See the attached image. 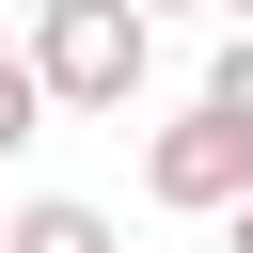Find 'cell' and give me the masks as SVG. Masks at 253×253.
<instances>
[{
  "label": "cell",
  "instance_id": "obj_4",
  "mask_svg": "<svg viewBox=\"0 0 253 253\" xmlns=\"http://www.w3.org/2000/svg\"><path fill=\"white\" fill-rule=\"evenodd\" d=\"M47 142V95H32V63H16V16H0V158H32Z\"/></svg>",
  "mask_w": 253,
  "mask_h": 253
},
{
  "label": "cell",
  "instance_id": "obj_6",
  "mask_svg": "<svg viewBox=\"0 0 253 253\" xmlns=\"http://www.w3.org/2000/svg\"><path fill=\"white\" fill-rule=\"evenodd\" d=\"M221 253H253V190H237V206H221Z\"/></svg>",
  "mask_w": 253,
  "mask_h": 253
},
{
  "label": "cell",
  "instance_id": "obj_2",
  "mask_svg": "<svg viewBox=\"0 0 253 253\" xmlns=\"http://www.w3.org/2000/svg\"><path fill=\"white\" fill-rule=\"evenodd\" d=\"M237 190H253V126H237V111H206V95H190L174 126H142V206H174V221H221Z\"/></svg>",
  "mask_w": 253,
  "mask_h": 253
},
{
  "label": "cell",
  "instance_id": "obj_3",
  "mask_svg": "<svg viewBox=\"0 0 253 253\" xmlns=\"http://www.w3.org/2000/svg\"><path fill=\"white\" fill-rule=\"evenodd\" d=\"M0 253H126V221L79 206V190H16L0 206Z\"/></svg>",
  "mask_w": 253,
  "mask_h": 253
},
{
  "label": "cell",
  "instance_id": "obj_1",
  "mask_svg": "<svg viewBox=\"0 0 253 253\" xmlns=\"http://www.w3.org/2000/svg\"><path fill=\"white\" fill-rule=\"evenodd\" d=\"M16 63H32V95H47V111L126 126V111H142V79H158V16H142V0H32V16H16Z\"/></svg>",
  "mask_w": 253,
  "mask_h": 253
},
{
  "label": "cell",
  "instance_id": "obj_7",
  "mask_svg": "<svg viewBox=\"0 0 253 253\" xmlns=\"http://www.w3.org/2000/svg\"><path fill=\"white\" fill-rule=\"evenodd\" d=\"M142 16H190V0H142Z\"/></svg>",
  "mask_w": 253,
  "mask_h": 253
},
{
  "label": "cell",
  "instance_id": "obj_8",
  "mask_svg": "<svg viewBox=\"0 0 253 253\" xmlns=\"http://www.w3.org/2000/svg\"><path fill=\"white\" fill-rule=\"evenodd\" d=\"M221 16H253V0H221Z\"/></svg>",
  "mask_w": 253,
  "mask_h": 253
},
{
  "label": "cell",
  "instance_id": "obj_5",
  "mask_svg": "<svg viewBox=\"0 0 253 253\" xmlns=\"http://www.w3.org/2000/svg\"><path fill=\"white\" fill-rule=\"evenodd\" d=\"M206 111H237V126H253V16L221 32V63H206Z\"/></svg>",
  "mask_w": 253,
  "mask_h": 253
}]
</instances>
